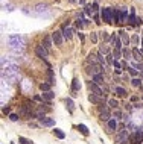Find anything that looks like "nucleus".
I'll return each mask as SVG.
<instances>
[{
    "label": "nucleus",
    "instance_id": "obj_1",
    "mask_svg": "<svg viewBox=\"0 0 143 144\" xmlns=\"http://www.w3.org/2000/svg\"><path fill=\"white\" fill-rule=\"evenodd\" d=\"M8 43H9V47H11L14 52H17V53H18V52H21V50H23V47H25V40H23L20 35L9 36Z\"/></svg>",
    "mask_w": 143,
    "mask_h": 144
},
{
    "label": "nucleus",
    "instance_id": "obj_2",
    "mask_svg": "<svg viewBox=\"0 0 143 144\" xmlns=\"http://www.w3.org/2000/svg\"><path fill=\"white\" fill-rule=\"evenodd\" d=\"M129 138H131L129 130H128V129H120V130L117 132L114 141H116L117 144H125V143H128V141H129Z\"/></svg>",
    "mask_w": 143,
    "mask_h": 144
},
{
    "label": "nucleus",
    "instance_id": "obj_3",
    "mask_svg": "<svg viewBox=\"0 0 143 144\" xmlns=\"http://www.w3.org/2000/svg\"><path fill=\"white\" fill-rule=\"evenodd\" d=\"M102 20L105 23H114V14H113V8H104L102 9Z\"/></svg>",
    "mask_w": 143,
    "mask_h": 144
},
{
    "label": "nucleus",
    "instance_id": "obj_4",
    "mask_svg": "<svg viewBox=\"0 0 143 144\" xmlns=\"http://www.w3.org/2000/svg\"><path fill=\"white\" fill-rule=\"evenodd\" d=\"M52 40H53L55 45H63V43H64L63 30H55L53 34H52Z\"/></svg>",
    "mask_w": 143,
    "mask_h": 144
},
{
    "label": "nucleus",
    "instance_id": "obj_5",
    "mask_svg": "<svg viewBox=\"0 0 143 144\" xmlns=\"http://www.w3.org/2000/svg\"><path fill=\"white\" fill-rule=\"evenodd\" d=\"M88 88H90V91H91L93 94H96V96H99V97H104V96H105L104 91L100 90V87H99L98 83H94L93 81L88 82Z\"/></svg>",
    "mask_w": 143,
    "mask_h": 144
},
{
    "label": "nucleus",
    "instance_id": "obj_6",
    "mask_svg": "<svg viewBox=\"0 0 143 144\" xmlns=\"http://www.w3.org/2000/svg\"><path fill=\"white\" fill-rule=\"evenodd\" d=\"M35 53L37 56L40 58V59H43V61H46V58H47V49H46L44 45H37L35 47Z\"/></svg>",
    "mask_w": 143,
    "mask_h": 144
},
{
    "label": "nucleus",
    "instance_id": "obj_7",
    "mask_svg": "<svg viewBox=\"0 0 143 144\" xmlns=\"http://www.w3.org/2000/svg\"><path fill=\"white\" fill-rule=\"evenodd\" d=\"M102 71H105L99 64H91V65H88V70H87V73H90L91 76H94V74H100Z\"/></svg>",
    "mask_w": 143,
    "mask_h": 144
},
{
    "label": "nucleus",
    "instance_id": "obj_8",
    "mask_svg": "<svg viewBox=\"0 0 143 144\" xmlns=\"http://www.w3.org/2000/svg\"><path fill=\"white\" fill-rule=\"evenodd\" d=\"M117 127H119V121H117V118L111 117L110 120L107 121V129L108 132H114V130H117Z\"/></svg>",
    "mask_w": 143,
    "mask_h": 144
},
{
    "label": "nucleus",
    "instance_id": "obj_9",
    "mask_svg": "<svg viewBox=\"0 0 143 144\" xmlns=\"http://www.w3.org/2000/svg\"><path fill=\"white\" fill-rule=\"evenodd\" d=\"M40 123H41L43 126H46V127H52V126H55V120H53V118H49V117L43 118Z\"/></svg>",
    "mask_w": 143,
    "mask_h": 144
},
{
    "label": "nucleus",
    "instance_id": "obj_10",
    "mask_svg": "<svg viewBox=\"0 0 143 144\" xmlns=\"http://www.w3.org/2000/svg\"><path fill=\"white\" fill-rule=\"evenodd\" d=\"M111 41H113V45H114V49H117V50H120V49H122V43H120V38H119V36H116V34L111 36Z\"/></svg>",
    "mask_w": 143,
    "mask_h": 144
},
{
    "label": "nucleus",
    "instance_id": "obj_11",
    "mask_svg": "<svg viewBox=\"0 0 143 144\" xmlns=\"http://www.w3.org/2000/svg\"><path fill=\"white\" fill-rule=\"evenodd\" d=\"M88 100L91 102V103H94V105H100V103H102V97H99V96L93 94V93L88 96Z\"/></svg>",
    "mask_w": 143,
    "mask_h": 144
},
{
    "label": "nucleus",
    "instance_id": "obj_12",
    "mask_svg": "<svg viewBox=\"0 0 143 144\" xmlns=\"http://www.w3.org/2000/svg\"><path fill=\"white\" fill-rule=\"evenodd\" d=\"M99 118L102 120V121H108L111 115H110V109H105V111H102V112H99Z\"/></svg>",
    "mask_w": 143,
    "mask_h": 144
},
{
    "label": "nucleus",
    "instance_id": "obj_13",
    "mask_svg": "<svg viewBox=\"0 0 143 144\" xmlns=\"http://www.w3.org/2000/svg\"><path fill=\"white\" fill-rule=\"evenodd\" d=\"M93 77V82L94 83H98V85H102L104 83V74L100 73V74H94V76H91Z\"/></svg>",
    "mask_w": 143,
    "mask_h": 144
},
{
    "label": "nucleus",
    "instance_id": "obj_14",
    "mask_svg": "<svg viewBox=\"0 0 143 144\" xmlns=\"http://www.w3.org/2000/svg\"><path fill=\"white\" fill-rule=\"evenodd\" d=\"M52 43H53V40H52V36H49V35H46L44 36V47L49 50L50 47H52Z\"/></svg>",
    "mask_w": 143,
    "mask_h": 144
},
{
    "label": "nucleus",
    "instance_id": "obj_15",
    "mask_svg": "<svg viewBox=\"0 0 143 144\" xmlns=\"http://www.w3.org/2000/svg\"><path fill=\"white\" fill-rule=\"evenodd\" d=\"M87 62H90V64H98V55L88 53V56H87Z\"/></svg>",
    "mask_w": 143,
    "mask_h": 144
},
{
    "label": "nucleus",
    "instance_id": "obj_16",
    "mask_svg": "<svg viewBox=\"0 0 143 144\" xmlns=\"http://www.w3.org/2000/svg\"><path fill=\"white\" fill-rule=\"evenodd\" d=\"M114 93H116L117 96H120V97H125L126 96V90L122 88V87H116V88H114Z\"/></svg>",
    "mask_w": 143,
    "mask_h": 144
},
{
    "label": "nucleus",
    "instance_id": "obj_17",
    "mask_svg": "<svg viewBox=\"0 0 143 144\" xmlns=\"http://www.w3.org/2000/svg\"><path fill=\"white\" fill-rule=\"evenodd\" d=\"M41 97H43V100H47V102H50V100L55 97V94L52 93V91H47V93H43V96H41Z\"/></svg>",
    "mask_w": 143,
    "mask_h": 144
},
{
    "label": "nucleus",
    "instance_id": "obj_18",
    "mask_svg": "<svg viewBox=\"0 0 143 144\" xmlns=\"http://www.w3.org/2000/svg\"><path fill=\"white\" fill-rule=\"evenodd\" d=\"M78 129H79V132L81 134H82V135H88L90 132H88V127L85 126V125H82V123H81V125H78Z\"/></svg>",
    "mask_w": 143,
    "mask_h": 144
},
{
    "label": "nucleus",
    "instance_id": "obj_19",
    "mask_svg": "<svg viewBox=\"0 0 143 144\" xmlns=\"http://www.w3.org/2000/svg\"><path fill=\"white\" fill-rule=\"evenodd\" d=\"M72 90H73V93H76V91L81 90V82L78 81V79H73V83H72Z\"/></svg>",
    "mask_w": 143,
    "mask_h": 144
},
{
    "label": "nucleus",
    "instance_id": "obj_20",
    "mask_svg": "<svg viewBox=\"0 0 143 144\" xmlns=\"http://www.w3.org/2000/svg\"><path fill=\"white\" fill-rule=\"evenodd\" d=\"M133 59H135L137 62H140V61H142V53H140L137 49H134V50H133Z\"/></svg>",
    "mask_w": 143,
    "mask_h": 144
},
{
    "label": "nucleus",
    "instance_id": "obj_21",
    "mask_svg": "<svg viewBox=\"0 0 143 144\" xmlns=\"http://www.w3.org/2000/svg\"><path fill=\"white\" fill-rule=\"evenodd\" d=\"M72 32H73V30H72L70 27H63V35H64V38H67V40H69V38H72Z\"/></svg>",
    "mask_w": 143,
    "mask_h": 144
},
{
    "label": "nucleus",
    "instance_id": "obj_22",
    "mask_svg": "<svg viewBox=\"0 0 143 144\" xmlns=\"http://www.w3.org/2000/svg\"><path fill=\"white\" fill-rule=\"evenodd\" d=\"M122 55L125 56L128 61H131V59H133V52H131V50H128V49H123V50H122Z\"/></svg>",
    "mask_w": 143,
    "mask_h": 144
},
{
    "label": "nucleus",
    "instance_id": "obj_23",
    "mask_svg": "<svg viewBox=\"0 0 143 144\" xmlns=\"http://www.w3.org/2000/svg\"><path fill=\"white\" fill-rule=\"evenodd\" d=\"M119 11H120V9H113V14H114V21H116V24H119V23H122V20H120V14H119Z\"/></svg>",
    "mask_w": 143,
    "mask_h": 144
},
{
    "label": "nucleus",
    "instance_id": "obj_24",
    "mask_svg": "<svg viewBox=\"0 0 143 144\" xmlns=\"http://www.w3.org/2000/svg\"><path fill=\"white\" fill-rule=\"evenodd\" d=\"M142 82H143V79L140 77H134L133 81H131V83H133V87H135V88H139V87H142Z\"/></svg>",
    "mask_w": 143,
    "mask_h": 144
},
{
    "label": "nucleus",
    "instance_id": "obj_25",
    "mask_svg": "<svg viewBox=\"0 0 143 144\" xmlns=\"http://www.w3.org/2000/svg\"><path fill=\"white\" fill-rule=\"evenodd\" d=\"M65 105H67V108H69V111H70V112H73V109H75V105H73V100L67 97V99H65Z\"/></svg>",
    "mask_w": 143,
    "mask_h": 144
},
{
    "label": "nucleus",
    "instance_id": "obj_26",
    "mask_svg": "<svg viewBox=\"0 0 143 144\" xmlns=\"http://www.w3.org/2000/svg\"><path fill=\"white\" fill-rule=\"evenodd\" d=\"M53 132H55V135H56V138H59V140H64V138H65V134H64L61 129H55Z\"/></svg>",
    "mask_w": 143,
    "mask_h": 144
},
{
    "label": "nucleus",
    "instance_id": "obj_27",
    "mask_svg": "<svg viewBox=\"0 0 143 144\" xmlns=\"http://www.w3.org/2000/svg\"><path fill=\"white\" fill-rule=\"evenodd\" d=\"M135 11L134 8H133V11H131V15H129V18H128V21H129V24H137V21H135Z\"/></svg>",
    "mask_w": 143,
    "mask_h": 144
},
{
    "label": "nucleus",
    "instance_id": "obj_28",
    "mask_svg": "<svg viewBox=\"0 0 143 144\" xmlns=\"http://www.w3.org/2000/svg\"><path fill=\"white\" fill-rule=\"evenodd\" d=\"M108 106H110V108H114V109H116L117 106H119V102H117L116 99H110V100H108Z\"/></svg>",
    "mask_w": 143,
    "mask_h": 144
},
{
    "label": "nucleus",
    "instance_id": "obj_29",
    "mask_svg": "<svg viewBox=\"0 0 143 144\" xmlns=\"http://www.w3.org/2000/svg\"><path fill=\"white\" fill-rule=\"evenodd\" d=\"M119 34H120V36H122V40H123V44H125V45H128V44H129V38L126 36V34H125V32H123V30H120Z\"/></svg>",
    "mask_w": 143,
    "mask_h": 144
},
{
    "label": "nucleus",
    "instance_id": "obj_30",
    "mask_svg": "<svg viewBox=\"0 0 143 144\" xmlns=\"http://www.w3.org/2000/svg\"><path fill=\"white\" fill-rule=\"evenodd\" d=\"M40 90L47 93V91L50 90V83H40Z\"/></svg>",
    "mask_w": 143,
    "mask_h": 144
},
{
    "label": "nucleus",
    "instance_id": "obj_31",
    "mask_svg": "<svg viewBox=\"0 0 143 144\" xmlns=\"http://www.w3.org/2000/svg\"><path fill=\"white\" fill-rule=\"evenodd\" d=\"M102 53L105 55V56H107V55H110V49H108L107 45H104V44L100 45V55H102Z\"/></svg>",
    "mask_w": 143,
    "mask_h": 144
},
{
    "label": "nucleus",
    "instance_id": "obj_32",
    "mask_svg": "<svg viewBox=\"0 0 143 144\" xmlns=\"http://www.w3.org/2000/svg\"><path fill=\"white\" fill-rule=\"evenodd\" d=\"M18 141H20V144H32V141L25 138V136H18Z\"/></svg>",
    "mask_w": 143,
    "mask_h": 144
},
{
    "label": "nucleus",
    "instance_id": "obj_33",
    "mask_svg": "<svg viewBox=\"0 0 143 144\" xmlns=\"http://www.w3.org/2000/svg\"><path fill=\"white\" fill-rule=\"evenodd\" d=\"M126 18H128V17H126V8H122V9H120V20H122V21H125Z\"/></svg>",
    "mask_w": 143,
    "mask_h": 144
},
{
    "label": "nucleus",
    "instance_id": "obj_34",
    "mask_svg": "<svg viewBox=\"0 0 143 144\" xmlns=\"http://www.w3.org/2000/svg\"><path fill=\"white\" fill-rule=\"evenodd\" d=\"M113 56H114V59H116V61H119V58L122 56V52H120V50H117V49H114V52H113Z\"/></svg>",
    "mask_w": 143,
    "mask_h": 144
},
{
    "label": "nucleus",
    "instance_id": "obj_35",
    "mask_svg": "<svg viewBox=\"0 0 143 144\" xmlns=\"http://www.w3.org/2000/svg\"><path fill=\"white\" fill-rule=\"evenodd\" d=\"M99 35H100V38H102L104 41H107V40H111V38L108 36V32H105V30H104V32H99Z\"/></svg>",
    "mask_w": 143,
    "mask_h": 144
},
{
    "label": "nucleus",
    "instance_id": "obj_36",
    "mask_svg": "<svg viewBox=\"0 0 143 144\" xmlns=\"http://www.w3.org/2000/svg\"><path fill=\"white\" fill-rule=\"evenodd\" d=\"M49 83H50V85L55 83V77H53V71H52V70H49Z\"/></svg>",
    "mask_w": 143,
    "mask_h": 144
},
{
    "label": "nucleus",
    "instance_id": "obj_37",
    "mask_svg": "<svg viewBox=\"0 0 143 144\" xmlns=\"http://www.w3.org/2000/svg\"><path fill=\"white\" fill-rule=\"evenodd\" d=\"M128 71H129V74H131V76H133V77H135V76H137V70H135L134 67H128Z\"/></svg>",
    "mask_w": 143,
    "mask_h": 144
},
{
    "label": "nucleus",
    "instance_id": "obj_38",
    "mask_svg": "<svg viewBox=\"0 0 143 144\" xmlns=\"http://www.w3.org/2000/svg\"><path fill=\"white\" fill-rule=\"evenodd\" d=\"M134 68L137 70V71H140L143 74V64H140V62H137V64H134Z\"/></svg>",
    "mask_w": 143,
    "mask_h": 144
},
{
    "label": "nucleus",
    "instance_id": "obj_39",
    "mask_svg": "<svg viewBox=\"0 0 143 144\" xmlns=\"http://www.w3.org/2000/svg\"><path fill=\"white\" fill-rule=\"evenodd\" d=\"M113 58H114L113 55H107V56H105V59H107L108 64H114V59H113Z\"/></svg>",
    "mask_w": 143,
    "mask_h": 144
},
{
    "label": "nucleus",
    "instance_id": "obj_40",
    "mask_svg": "<svg viewBox=\"0 0 143 144\" xmlns=\"http://www.w3.org/2000/svg\"><path fill=\"white\" fill-rule=\"evenodd\" d=\"M9 120H11V121H17L18 115H17V114H9Z\"/></svg>",
    "mask_w": 143,
    "mask_h": 144
},
{
    "label": "nucleus",
    "instance_id": "obj_41",
    "mask_svg": "<svg viewBox=\"0 0 143 144\" xmlns=\"http://www.w3.org/2000/svg\"><path fill=\"white\" fill-rule=\"evenodd\" d=\"M91 41H93V43H98V35H96V32H91Z\"/></svg>",
    "mask_w": 143,
    "mask_h": 144
},
{
    "label": "nucleus",
    "instance_id": "obj_42",
    "mask_svg": "<svg viewBox=\"0 0 143 144\" xmlns=\"http://www.w3.org/2000/svg\"><path fill=\"white\" fill-rule=\"evenodd\" d=\"M122 117V112L120 111H114V118H120Z\"/></svg>",
    "mask_w": 143,
    "mask_h": 144
},
{
    "label": "nucleus",
    "instance_id": "obj_43",
    "mask_svg": "<svg viewBox=\"0 0 143 144\" xmlns=\"http://www.w3.org/2000/svg\"><path fill=\"white\" fill-rule=\"evenodd\" d=\"M85 12H87V14H91V12H93L91 6H85Z\"/></svg>",
    "mask_w": 143,
    "mask_h": 144
},
{
    "label": "nucleus",
    "instance_id": "obj_44",
    "mask_svg": "<svg viewBox=\"0 0 143 144\" xmlns=\"http://www.w3.org/2000/svg\"><path fill=\"white\" fill-rule=\"evenodd\" d=\"M23 82H25V90H29V81H23Z\"/></svg>",
    "mask_w": 143,
    "mask_h": 144
},
{
    "label": "nucleus",
    "instance_id": "obj_45",
    "mask_svg": "<svg viewBox=\"0 0 143 144\" xmlns=\"http://www.w3.org/2000/svg\"><path fill=\"white\" fill-rule=\"evenodd\" d=\"M131 41H133V43H137V41H139V36H137V35H134L133 38H131Z\"/></svg>",
    "mask_w": 143,
    "mask_h": 144
},
{
    "label": "nucleus",
    "instance_id": "obj_46",
    "mask_svg": "<svg viewBox=\"0 0 143 144\" xmlns=\"http://www.w3.org/2000/svg\"><path fill=\"white\" fill-rule=\"evenodd\" d=\"M91 8H93V11H98V3H96V2H94V3H93V5H91Z\"/></svg>",
    "mask_w": 143,
    "mask_h": 144
},
{
    "label": "nucleus",
    "instance_id": "obj_47",
    "mask_svg": "<svg viewBox=\"0 0 143 144\" xmlns=\"http://www.w3.org/2000/svg\"><path fill=\"white\" fill-rule=\"evenodd\" d=\"M126 109H128V111H133V105H129V103H126Z\"/></svg>",
    "mask_w": 143,
    "mask_h": 144
},
{
    "label": "nucleus",
    "instance_id": "obj_48",
    "mask_svg": "<svg viewBox=\"0 0 143 144\" xmlns=\"http://www.w3.org/2000/svg\"><path fill=\"white\" fill-rule=\"evenodd\" d=\"M137 100H139V97H137V96H133V97H131V102H137Z\"/></svg>",
    "mask_w": 143,
    "mask_h": 144
},
{
    "label": "nucleus",
    "instance_id": "obj_49",
    "mask_svg": "<svg viewBox=\"0 0 143 144\" xmlns=\"http://www.w3.org/2000/svg\"><path fill=\"white\" fill-rule=\"evenodd\" d=\"M99 20H100V18H99V15H94V21H96V23H100Z\"/></svg>",
    "mask_w": 143,
    "mask_h": 144
},
{
    "label": "nucleus",
    "instance_id": "obj_50",
    "mask_svg": "<svg viewBox=\"0 0 143 144\" xmlns=\"http://www.w3.org/2000/svg\"><path fill=\"white\" fill-rule=\"evenodd\" d=\"M3 112H5V114H9V108H5V106H3Z\"/></svg>",
    "mask_w": 143,
    "mask_h": 144
},
{
    "label": "nucleus",
    "instance_id": "obj_51",
    "mask_svg": "<svg viewBox=\"0 0 143 144\" xmlns=\"http://www.w3.org/2000/svg\"><path fill=\"white\" fill-rule=\"evenodd\" d=\"M142 44H143V40H142Z\"/></svg>",
    "mask_w": 143,
    "mask_h": 144
},
{
    "label": "nucleus",
    "instance_id": "obj_52",
    "mask_svg": "<svg viewBox=\"0 0 143 144\" xmlns=\"http://www.w3.org/2000/svg\"><path fill=\"white\" fill-rule=\"evenodd\" d=\"M142 79H143V74H142Z\"/></svg>",
    "mask_w": 143,
    "mask_h": 144
},
{
    "label": "nucleus",
    "instance_id": "obj_53",
    "mask_svg": "<svg viewBox=\"0 0 143 144\" xmlns=\"http://www.w3.org/2000/svg\"><path fill=\"white\" fill-rule=\"evenodd\" d=\"M142 100H143V97H142Z\"/></svg>",
    "mask_w": 143,
    "mask_h": 144
},
{
    "label": "nucleus",
    "instance_id": "obj_54",
    "mask_svg": "<svg viewBox=\"0 0 143 144\" xmlns=\"http://www.w3.org/2000/svg\"><path fill=\"white\" fill-rule=\"evenodd\" d=\"M142 144H143V143H142Z\"/></svg>",
    "mask_w": 143,
    "mask_h": 144
}]
</instances>
